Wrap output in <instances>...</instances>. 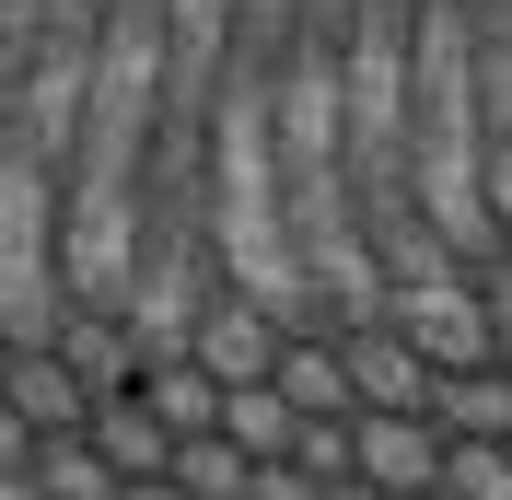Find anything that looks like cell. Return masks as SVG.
<instances>
[{
    "instance_id": "cell-3",
    "label": "cell",
    "mask_w": 512,
    "mask_h": 500,
    "mask_svg": "<svg viewBox=\"0 0 512 500\" xmlns=\"http://www.w3.org/2000/svg\"><path fill=\"white\" fill-rule=\"evenodd\" d=\"M280 338H291V314L280 303H256V291H233V280H210V303L187 314V338L175 349H198L222 384H268V361H280Z\"/></svg>"
},
{
    "instance_id": "cell-7",
    "label": "cell",
    "mask_w": 512,
    "mask_h": 500,
    "mask_svg": "<svg viewBox=\"0 0 512 500\" xmlns=\"http://www.w3.org/2000/svg\"><path fill=\"white\" fill-rule=\"evenodd\" d=\"M268 384L291 396V419H361L350 361H338V326H291V338H280V361H268Z\"/></svg>"
},
{
    "instance_id": "cell-15",
    "label": "cell",
    "mask_w": 512,
    "mask_h": 500,
    "mask_svg": "<svg viewBox=\"0 0 512 500\" xmlns=\"http://www.w3.org/2000/svg\"><path fill=\"white\" fill-rule=\"evenodd\" d=\"M443 489L454 500H512V442H443Z\"/></svg>"
},
{
    "instance_id": "cell-2",
    "label": "cell",
    "mask_w": 512,
    "mask_h": 500,
    "mask_svg": "<svg viewBox=\"0 0 512 500\" xmlns=\"http://www.w3.org/2000/svg\"><path fill=\"white\" fill-rule=\"evenodd\" d=\"M384 326L431 361V373H466V361H501V326H489V280L454 256L431 280H384Z\"/></svg>"
},
{
    "instance_id": "cell-10",
    "label": "cell",
    "mask_w": 512,
    "mask_h": 500,
    "mask_svg": "<svg viewBox=\"0 0 512 500\" xmlns=\"http://www.w3.org/2000/svg\"><path fill=\"white\" fill-rule=\"evenodd\" d=\"M128 396L152 407V419H163V431H175V442H187V431H222V373H210L198 349H152Z\"/></svg>"
},
{
    "instance_id": "cell-13",
    "label": "cell",
    "mask_w": 512,
    "mask_h": 500,
    "mask_svg": "<svg viewBox=\"0 0 512 500\" xmlns=\"http://www.w3.org/2000/svg\"><path fill=\"white\" fill-rule=\"evenodd\" d=\"M35 477H47V500H117V489H128L82 431H47V442H35Z\"/></svg>"
},
{
    "instance_id": "cell-18",
    "label": "cell",
    "mask_w": 512,
    "mask_h": 500,
    "mask_svg": "<svg viewBox=\"0 0 512 500\" xmlns=\"http://www.w3.org/2000/svg\"><path fill=\"white\" fill-rule=\"evenodd\" d=\"M478 280H489V326H501V361H512V245L478 256Z\"/></svg>"
},
{
    "instance_id": "cell-17",
    "label": "cell",
    "mask_w": 512,
    "mask_h": 500,
    "mask_svg": "<svg viewBox=\"0 0 512 500\" xmlns=\"http://www.w3.org/2000/svg\"><path fill=\"white\" fill-rule=\"evenodd\" d=\"M245 500H326V477H303V466H256Z\"/></svg>"
},
{
    "instance_id": "cell-21",
    "label": "cell",
    "mask_w": 512,
    "mask_h": 500,
    "mask_svg": "<svg viewBox=\"0 0 512 500\" xmlns=\"http://www.w3.org/2000/svg\"><path fill=\"white\" fill-rule=\"evenodd\" d=\"M117 500H187V489H175V477H128Z\"/></svg>"
},
{
    "instance_id": "cell-5",
    "label": "cell",
    "mask_w": 512,
    "mask_h": 500,
    "mask_svg": "<svg viewBox=\"0 0 512 500\" xmlns=\"http://www.w3.org/2000/svg\"><path fill=\"white\" fill-rule=\"evenodd\" d=\"M338 361H350V396H361V407H384V419H431V361H419L384 314L338 326Z\"/></svg>"
},
{
    "instance_id": "cell-4",
    "label": "cell",
    "mask_w": 512,
    "mask_h": 500,
    "mask_svg": "<svg viewBox=\"0 0 512 500\" xmlns=\"http://www.w3.org/2000/svg\"><path fill=\"white\" fill-rule=\"evenodd\" d=\"M47 349H59L70 373H82V396H128V384H140V361H152V338L128 326V303H82V291L59 303Z\"/></svg>"
},
{
    "instance_id": "cell-1",
    "label": "cell",
    "mask_w": 512,
    "mask_h": 500,
    "mask_svg": "<svg viewBox=\"0 0 512 500\" xmlns=\"http://www.w3.org/2000/svg\"><path fill=\"white\" fill-rule=\"evenodd\" d=\"M59 187L70 163L35 152L24 128L0 140V349H35L70 303V268H59Z\"/></svg>"
},
{
    "instance_id": "cell-11",
    "label": "cell",
    "mask_w": 512,
    "mask_h": 500,
    "mask_svg": "<svg viewBox=\"0 0 512 500\" xmlns=\"http://www.w3.org/2000/svg\"><path fill=\"white\" fill-rule=\"evenodd\" d=\"M82 442H94V454H105L117 477H163V466H175V431H163V419H152L140 396H94Z\"/></svg>"
},
{
    "instance_id": "cell-12",
    "label": "cell",
    "mask_w": 512,
    "mask_h": 500,
    "mask_svg": "<svg viewBox=\"0 0 512 500\" xmlns=\"http://www.w3.org/2000/svg\"><path fill=\"white\" fill-rule=\"evenodd\" d=\"M222 442L245 454V466H291L303 419H291V396H280V384H222Z\"/></svg>"
},
{
    "instance_id": "cell-16",
    "label": "cell",
    "mask_w": 512,
    "mask_h": 500,
    "mask_svg": "<svg viewBox=\"0 0 512 500\" xmlns=\"http://www.w3.org/2000/svg\"><path fill=\"white\" fill-rule=\"evenodd\" d=\"M291 466L338 489V477H350V419H303V442H291Z\"/></svg>"
},
{
    "instance_id": "cell-19",
    "label": "cell",
    "mask_w": 512,
    "mask_h": 500,
    "mask_svg": "<svg viewBox=\"0 0 512 500\" xmlns=\"http://www.w3.org/2000/svg\"><path fill=\"white\" fill-rule=\"evenodd\" d=\"M0 466H35V431H24V407L0 396Z\"/></svg>"
},
{
    "instance_id": "cell-22",
    "label": "cell",
    "mask_w": 512,
    "mask_h": 500,
    "mask_svg": "<svg viewBox=\"0 0 512 500\" xmlns=\"http://www.w3.org/2000/svg\"><path fill=\"white\" fill-rule=\"evenodd\" d=\"M326 500H396V489H373V477H338V489H326Z\"/></svg>"
},
{
    "instance_id": "cell-9",
    "label": "cell",
    "mask_w": 512,
    "mask_h": 500,
    "mask_svg": "<svg viewBox=\"0 0 512 500\" xmlns=\"http://www.w3.org/2000/svg\"><path fill=\"white\" fill-rule=\"evenodd\" d=\"M431 431H443V442H512V361L431 373Z\"/></svg>"
},
{
    "instance_id": "cell-8",
    "label": "cell",
    "mask_w": 512,
    "mask_h": 500,
    "mask_svg": "<svg viewBox=\"0 0 512 500\" xmlns=\"http://www.w3.org/2000/svg\"><path fill=\"white\" fill-rule=\"evenodd\" d=\"M0 396L24 407V431L47 442V431H82V419H94V396H82V373H70L59 349L35 338V349H0Z\"/></svg>"
},
{
    "instance_id": "cell-23",
    "label": "cell",
    "mask_w": 512,
    "mask_h": 500,
    "mask_svg": "<svg viewBox=\"0 0 512 500\" xmlns=\"http://www.w3.org/2000/svg\"><path fill=\"white\" fill-rule=\"evenodd\" d=\"M419 500H454V489H419Z\"/></svg>"
},
{
    "instance_id": "cell-6",
    "label": "cell",
    "mask_w": 512,
    "mask_h": 500,
    "mask_svg": "<svg viewBox=\"0 0 512 500\" xmlns=\"http://www.w3.org/2000/svg\"><path fill=\"white\" fill-rule=\"evenodd\" d=\"M350 477H373V489H396V500L443 489V431H431V419H384V407H361V419H350Z\"/></svg>"
},
{
    "instance_id": "cell-20",
    "label": "cell",
    "mask_w": 512,
    "mask_h": 500,
    "mask_svg": "<svg viewBox=\"0 0 512 500\" xmlns=\"http://www.w3.org/2000/svg\"><path fill=\"white\" fill-rule=\"evenodd\" d=\"M0 500H47V477H35V466H0Z\"/></svg>"
},
{
    "instance_id": "cell-14",
    "label": "cell",
    "mask_w": 512,
    "mask_h": 500,
    "mask_svg": "<svg viewBox=\"0 0 512 500\" xmlns=\"http://www.w3.org/2000/svg\"><path fill=\"white\" fill-rule=\"evenodd\" d=\"M163 477H175V489H187V500H245V454H233V442L222 431H187V442H175V466H163Z\"/></svg>"
}]
</instances>
